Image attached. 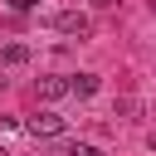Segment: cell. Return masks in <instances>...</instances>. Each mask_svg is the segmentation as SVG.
<instances>
[{
    "instance_id": "6da1fadb",
    "label": "cell",
    "mask_w": 156,
    "mask_h": 156,
    "mask_svg": "<svg viewBox=\"0 0 156 156\" xmlns=\"http://www.w3.org/2000/svg\"><path fill=\"white\" fill-rule=\"evenodd\" d=\"M63 127H68V117H58V112H34L24 122L29 136H63Z\"/></svg>"
},
{
    "instance_id": "7a4b0ae2",
    "label": "cell",
    "mask_w": 156,
    "mask_h": 156,
    "mask_svg": "<svg viewBox=\"0 0 156 156\" xmlns=\"http://www.w3.org/2000/svg\"><path fill=\"white\" fill-rule=\"evenodd\" d=\"M54 29L68 34V39H83V34L93 29V20H88L83 10H63V15H54Z\"/></svg>"
},
{
    "instance_id": "3957f363",
    "label": "cell",
    "mask_w": 156,
    "mask_h": 156,
    "mask_svg": "<svg viewBox=\"0 0 156 156\" xmlns=\"http://www.w3.org/2000/svg\"><path fill=\"white\" fill-rule=\"evenodd\" d=\"M34 88H39V98H44V102H58V98H68V93H73V83H68L63 73H44Z\"/></svg>"
},
{
    "instance_id": "277c9868",
    "label": "cell",
    "mask_w": 156,
    "mask_h": 156,
    "mask_svg": "<svg viewBox=\"0 0 156 156\" xmlns=\"http://www.w3.org/2000/svg\"><path fill=\"white\" fill-rule=\"evenodd\" d=\"M29 63V44H5L0 49V68H24Z\"/></svg>"
},
{
    "instance_id": "5b68a950",
    "label": "cell",
    "mask_w": 156,
    "mask_h": 156,
    "mask_svg": "<svg viewBox=\"0 0 156 156\" xmlns=\"http://www.w3.org/2000/svg\"><path fill=\"white\" fill-rule=\"evenodd\" d=\"M68 83H73V98H93L98 93V73H73Z\"/></svg>"
},
{
    "instance_id": "8992f818",
    "label": "cell",
    "mask_w": 156,
    "mask_h": 156,
    "mask_svg": "<svg viewBox=\"0 0 156 156\" xmlns=\"http://www.w3.org/2000/svg\"><path fill=\"white\" fill-rule=\"evenodd\" d=\"M63 156H102V151H98V146H93V141H73V146H68V151H63Z\"/></svg>"
},
{
    "instance_id": "52a82bcc",
    "label": "cell",
    "mask_w": 156,
    "mask_h": 156,
    "mask_svg": "<svg viewBox=\"0 0 156 156\" xmlns=\"http://www.w3.org/2000/svg\"><path fill=\"white\" fill-rule=\"evenodd\" d=\"M10 5H15V10H34L39 0H10Z\"/></svg>"
},
{
    "instance_id": "ba28073f",
    "label": "cell",
    "mask_w": 156,
    "mask_h": 156,
    "mask_svg": "<svg viewBox=\"0 0 156 156\" xmlns=\"http://www.w3.org/2000/svg\"><path fill=\"white\" fill-rule=\"evenodd\" d=\"M146 146H151V156H156V132H151V136H146Z\"/></svg>"
},
{
    "instance_id": "9c48e42d",
    "label": "cell",
    "mask_w": 156,
    "mask_h": 156,
    "mask_svg": "<svg viewBox=\"0 0 156 156\" xmlns=\"http://www.w3.org/2000/svg\"><path fill=\"white\" fill-rule=\"evenodd\" d=\"M98 5H102V10H112V5H117V0H98Z\"/></svg>"
}]
</instances>
